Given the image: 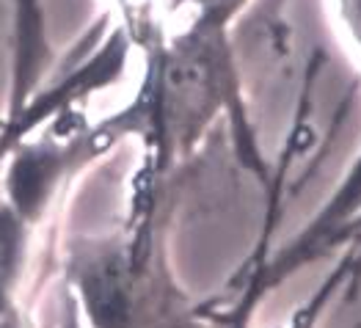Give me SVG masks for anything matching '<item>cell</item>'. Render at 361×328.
Here are the masks:
<instances>
[{"label":"cell","instance_id":"1","mask_svg":"<svg viewBox=\"0 0 361 328\" xmlns=\"http://www.w3.org/2000/svg\"><path fill=\"white\" fill-rule=\"evenodd\" d=\"M11 116L23 111L44 56V0H11Z\"/></svg>","mask_w":361,"mask_h":328},{"label":"cell","instance_id":"2","mask_svg":"<svg viewBox=\"0 0 361 328\" xmlns=\"http://www.w3.org/2000/svg\"><path fill=\"white\" fill-rule=\"evenodd\" d=\"M177 3L193 11V20L229 25V20L240 11L248 0H177Z\"/></svg>","mask_w":361,"mask_h":328},{"label":"cell","instance_id":"3","mask_svg":"<svg viewBox=\"0 0 361 328\" xmlns=\"http://www.w3.org/2000/svg\"><path fill=\"white\" fill-rule=\"evenodd\" d=\"M119 6L127 28L141 39H149L154 30V0H114Z\"/></svg>","mask_w":361,"mask_h":328},{"label":"cell","instance_id":"4","mask_svg":"<svg viewBox=\"0 0 361 328\" xmlns=\"http://www.w3.org/2000/svg\"><path fill=\"white\" fill-rule=\"evenodd\" d=\"M339 11L353 33V39L361 44V0H339Z\"/></svg>","mask_w":361,"mask_h":328}]
</instances>
